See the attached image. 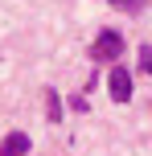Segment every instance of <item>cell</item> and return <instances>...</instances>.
<instances>
[{
    "label": "cell",
    "mask_w": 152,
    "mask_h": 156,
    "mask_svg": "<svg viewBox=\"0 0 152 156\" xmlns=\"http://www.w3.org/2000/svg\"><path fill=\"white\" fill-rule=\"evenodd\" d=\"M90 54H95V62H115V58L123 54V37L115 29H103L99 33V41H95V49H90Z\"/></svg>",
    "instance_id": "obj_1"
},
{
    "label": "cell",
    "mask_w": 152,
    "mask_h": 156,
    "mask_svg": "<svg viewBox=\"0 0 152 156\" xmlns=\"http://www.w3.org/2000/svg\"><path fill=\"white\" fill-rule=\"evenodd\" d=\"M107 82H111V99H115V103H128V99H132V74L123 70V66H111Z\"/></svg>",
    "instance_id": "obj_2"
},
{
    "label": "cell",
    "mask_w": 152,
    "mask_h": 156,
    "mask_svg": "<svg viewBox=\"0 0 152 156\" xmlns=\"http://www.w3.org/2000/svg\"><path fill=\"white\" fill-rule=\"evenodd\" d=\"M25 152H29V136H25V132L4 136V144H0V156H25Z\"/></svg>",
    "instance_id": "obj_3"
},
{
    "label": "cell",
    "mask_w": 152,
    "mask_h": 156,
    "mask_svg": "<svg viewBox=\"0 0 152 156\" xmlns=\"http://www.w3.org/2000/svg\"><path fill=\"white\" fill-rule=\"evenodd\" d=\"M136 62H140V70H144L152 78V45H140V54H136Z\"/></svg>",
    "instance_id": "obj_4"
},
{
    "label": "cell",
    "mask_w": 152,
    "mask_h": 156,
    "mask_svg": "<svg viewBox=\"0 0 152 156\" xmlns=\"http://www.w3.org/2000/svg\"><path fill=\"white\" fill-rule=\"evenodd\" d=\"M45 99H49V119H62V107H58V94H54V90H45Z\"/></svg>",
    "instance_id": "obj_5"
},
{
    "label": "cell",
    "mask_w": 152,
    "mask_h": 156,
    "mask_svg": "<svg viewBox=\"0 0 152 156\" xmlns=\"http://www.w3.org/2000/svg\"><path fill=\"white\" fill-rule=\"evenodd\" d=\"M111 4H119V8H140L144 0H111Z\"/></svg>",
    "instance_id": "obj_6"
}]
</instances>
